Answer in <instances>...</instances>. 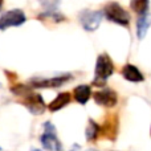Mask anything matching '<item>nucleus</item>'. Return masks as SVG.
<instances>
[{
	"label": "nucleus",
	"mask_w": 151,
	"mask_h": 151,
	"mask_svg": "<svg viewBox=\"0 0 151 151\" xmlns=\"http://www.w3.org/2000/svg\"><path fill=\"white\" fill-rule=\"evenodd\" d=\"M114 70H115V66H114L113 60L110 58V56L107 53H101L97 57L93 85L98 86V88L105 86L106 81L114 74Z\"/></svg>",
	"instance_id": "obj_2"
},
{
	"label": "nucleus",
	"mask_w": 151,
	"mask_h": 151,
	"mask_svg": "<svg viewBox=\"0 0 151 151\" xmlns=\"http://www.w3.org/2000/svg\"><path fill=\"white\" fill-rule=\"evenodd\" d=\"M27 21V16L23 9H11L4 12L0 16V31L11 28V27H20Z\"/></svg>",
	"instance_id": "obj_7"
},
{
	"label": "nucleus",
	"mask_w": 151,
	"mask_h": 151,
	"mask_svg": "<svg viewBox=\"0 0 151 151\" xmlns=\"http://www.w3.org/2000/svg\"><path fill=\"white\" fill-rule=\"evenodd\" d=\"M0 88H1V83H0Z\"/></svg>",
	"instance_id": "obj_20"
},
{
	"label": "nucleus",
	"mask_w": 151,
	"mask_h": 151,
	"mask_svg": "<svg viewBox=\"0 0 151 151\" xmlns=\"http://www.w3.org/2000/svg\"><path fill=\"white\" fill-rule=\"evenodd\" d=\"M104 13L102 11H94V9H83L78 15V20L82 28L88 32H94L101 25Z\"/></svg>",
	"instance_id": "obj_6"
},
{
	"label": "nucleus",
	"mask_w": 151,
	"mask_h": 151,
	"mask_svg": "<svg viewBox=\"0 0 151 151\" xmlns=\"http://www.w3.org/2000/svg\"><path fill=\"white\" fill-rule=\"evenodd\" d=\"M91 96H93L94 102L98 106L110 109V107H114L118 104V94L110 88H102L101 90L93 93Z\"/></svg>",
	"instance_id": "obj_8"
},
{
	"label": "nucleus",
	"mask_w": 151,
	"mask_h": 151,
	"mask_svg": "<svg viewBox=\"0 0 151 151\" xmlns=\"http://www.w3.org/2000/svg\"><path fill=\"white\" fill-rule=\"evenodd\" d=\"M31 151H42V150H40V149H32Z\"/></svg>",
	"instance_id": "obj_19"
},
{
	"label": "nucleus",
	"mask_w": 151,
	"mask_h": 151,
	"mask_svg": "<svg viewBox=\"0 0 151 151\" xmlns=\"http://www.w3.org/2000/svg\"><path fill=\"white\" fill-rule=\"evenodd\" d=\"M11 91H12L16 97L20 98L19 102H20L21 105H24L32 114L40 115L47 109V105H45L41 94L36 93V91L33 90V88H31L29 85L17 83V85L11 86Z\"/></svg>",
	"instance_id": "obj_1"
},
{
	"label": "nucleus",
	"mask_w": 151,
	"mask_h": 151,
	"mask_svg": "<svg viewBox=\"0 0 151 151\" xmlns=\"http://www.w3.org/2000/svg\"><path fill=\"white\" fill-rule=\"evenodd\" d=\"M0 151H1V147H0Z\"/></svg>",
	"instance_id": "obj_21"
},
{
	"label": "nucleus",
	"mask_w": 151,
	"mask_h": 151,
	"mask_svg": "<svg viewBox=\"0 0 151 151\" xmlns=\"http://www.w3.org/2000/svg\"><path fill=\"white\" fill-rule=\"evenodd\" d=\"M91 88L90 85H78L73 90V97L74 99L81 105H85L86 102L90 99L91 97Z\"/></svg>",
	"instance_id": "obj_13"
},
{
	"label": "nucleus",
	"mask_w": 151,
	"mask_h": 151,
	"mask_svg": "<svg viewBox=\"0 0 151 151\" xmlns=\"http://www.w3.org/2000/svg\"><path fill=\"white\" fill-rule=\"evenodd\" d=\"M99 126H101V135H99V138H106L109 141L114 142L118 134V127H119L118 115L117 114L107 115L105 122Z\"/></svg>",
	"instance_id": "obj_9"
},
{
	"label": "nucleus",
	"mask_w": 151,
	"mask_h": 151,
	"mask_svg": "<svg viewBox=\"0 0 151 151\" xmlns=\"http://www.w3.org/2000/svg\"><path fill=\"white\" fill-rule=\"evenodd\" d=\"M70 151H98V150H96V149H89V150H82L78 145H74L73 147H72V150Z\"/></svg>",
	"instance_id": "obj_17"
},
{
	"label": "nucleus",
	"mask_w": 151,
	"mask_h": 151,
	"mask_svg": "<svg viewBox=\"0 0 151 151\" xmlns=\"http://www.w3.org/2000/svg\"><path fill=\"white\" fill-rule=\"evenodd\" d=\"M3 1H4V0H0V9H1V7H3Z\"/></svg>",
	"instance_id": "obj_18"
},
{
	"label": "nucleus",
	"mask_w": 151,
	"mask_h": 151,
	"mask_svg": "<svg viewBox=\"0 0 151 151\" xmlns=\"http://www.w3.org/2000/svg\"><path fill=\"white\" fill-rule=\"evenodd\" d=\"M73 80V76L70 73L61 74V76H55V77H35L29 80V86L33 89H56L61 88L69 81Z\"/></svg>",
	"instance_id": "obj_5"
},
{
	"label": "nucleus",
	"mask_w": 151,
	"mask_h": 151,
	"mask_svg": "<svg viewBox=\"0 0 151 151\" xmlns=\"http://www.w3.org/2000/svg\"><path fill=\"white\" fill-rule=\"evenodd\" d=\"M70 99H72V94L69 91H64V93H60L49 105H48V110L52 113H56L58 110L64 109L68 104H70Z\"/></svg>",
	"instance_id": "obj_11"
},
{
	"label": "nucleus",
	"mask_w": 151,
	"mask_h": 151,
	"mask_svg": "<svg viewBox=\"0 0 151 151\" xmlns=\"http://www.w3.org/2000/svg\"><path fill=\"white\" fill-rule=\"evenodd\" d=\"M130 7L137 15H143V13L149 12L150 0H131Z\"/></svg>",
	"instance_id": "obj_15"
},
{
	"label": "nucleus",
	"mask_w": 151,
	"mask_h": 151,
	"mask_svg": "<svg viewBox=\"0 0 151 151\" xmlns=\"http://www.w3.org/2000/svg\"><path fill=\"white\" fill-rule=\"evenodd\" d=\"M150 27H151V13L146 12L143 15H139L138 20H137V36H138L139 40L145 39Z\"/></svg>",
	"instance_id": "obj_12"
},
{
	"label": "nucleus",
	"mask_w": 151,
	"mask_h": 151,
	"mask_svg": "<svg viewBox=\"0 0 151 151\" xmlns=\"http://www.w3.org/2000/svg\"><path fill=\"white\" fill-rule=\"evenodd\" d=\"M42 134L40 135V143L48 151H64L63 143L58 139L56 126L50 121H47L42 126Z\"/></svg>",
	"instance_id": "obj_4"
},
{
	"label": "nucleus",
	"mask_w": 151,
	"mask_h": 151,
	"mask_svg": "<svg viewBox=\"0 0 151 151\" xmlns=\"http://www.w3.org/2000/svg\"><path fill=\"white\" fill-rule=\"evenodd\" d=\"M101 135V126L99 123H97L94 119H89L88 121V126H86L85 130V137L88 142H96L97 139H99Z\"/></svg>",
	"instance_id": "obj_14"
},
{
	"label": "nucleus",
	"mask_w": 151,
	"mask_h": 151,
	"mask_svg": "<svg viewBox=\"0 0 151 151\" xmlns=\"http://www.w3.org/2000/svg\"><path fill=\"white\" fill-rule=\"evenodd\" d=\"M121 74H122V77L125 78L126 81H129V82L139 83V82H143L145 81L143 73H142L135 65H133V64H126L122 68V70H121Z\"/></svg>",
	"instance_id": "obj_10"
},
{
	"label": "nucleus",
	"mask_w": 151,
	"mask_h": 151,
	"mask_svg": "<svg viewBox=\"0 0 151 151\" xmlns=\"http://www.w3.org/2000/svg\"><path fill=\"white\" fill-rule=\"evenodd\" d=\"M102 13L107 20L117 25H122L126 28L130 25V13L117 1H109L107 4H105Z\"/></svg>",
	"instance_id": "obj_3"
},
{
	"label": "nucleus",
	"mask_w": 151,
	"mask_h": 151,
	"mask_svg": "<svg viewBox=\"0 0 151 151\" xmlns=\"http://www.w3.org/2000/svg\"><path fill=\"white\" fill-rule=\"evenodd\" d=\"M40 4L44 8V12H58L60 0H40Z\"/></svg>",
	"instance_id": "obj_16"
}]
</instances>
